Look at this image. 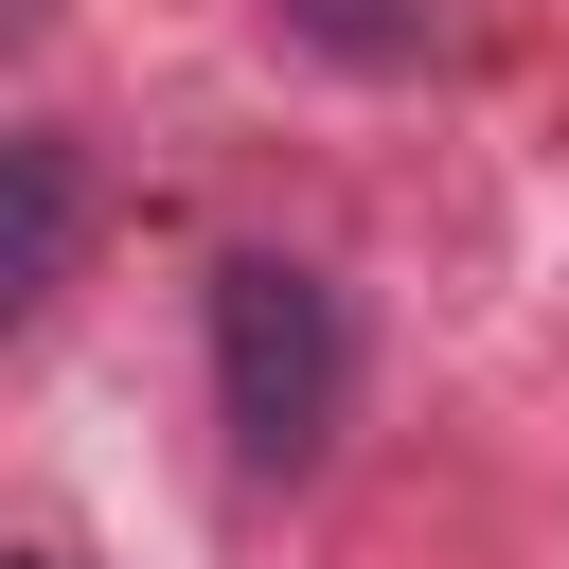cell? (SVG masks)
<instances>
[{
    "instance_id": "cell-1",
    "label": "cell",
    "mask_w": 569,
    "mask_h": 569,
    "mask_svg": "<svg viewBox=\"0 0 569 569\" xmlns=\"http://www.w3.org/2000/svg\"><path fill=\"white\" fill-rule=\"evenodd\" d=\"M196 356H213V427L249 480H320L356 427V284L320 249H213L196 284Z\"/></svg>"
},
{
    "instance_id": "cell-4",
    "label": "cell",
    "mask_w": 569,
    "mask_h": 569,
    "mask_svg": "<svg viewBox=\"0 0 569 569\" xmlns=\"http://www.w3.org/2000/svg\"><path fill=\"white\" fill-rule=\"evenodd\" d=\"M18 569H71V551H18Z\"/></svg>"
},
{
    "instance_id": "cell-3",
    "label": "cell",
    "mask_w": 569,
    "mask_h": 569,
    "mask_svg": "<svg viewBox=\"0 0 569 569\" xmlns=\"http://www.w3.org/2000/svg\"><path fill=\"white\" fill-rule=\"evenodd\" d=\"M267 36L320 53V71H356V89H391V71L445 53V0H267Z\"/></svg>"
},
{
    "instance_id": "cell-2",
    "label": "cell",
    "mask_w": 569,
    "mask_h": 569,
    "mask_svg": "<svg viewBox=\"0 0 569 569\" xmlns=\"http://www.w3.org/2000/svg\"><path fill=\"white\" fill-rule=\"evenodd\" d=\"M0 178H18V249H0V320L36 338V320L71 302V249H89V160H71V124H18V142H0Z\"/></svg>"
}]
</instances>
